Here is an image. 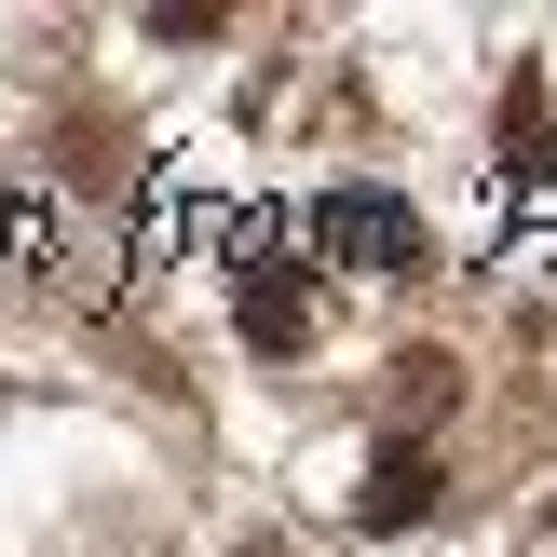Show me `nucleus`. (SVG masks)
<instances>
[{
    "mask_svg": "<svg viewBox=\"0 0 557 557\" xmlns=\"http://www.w3.org/2000/svg\"><path fill=\"white\" fill-rule=\"evenodd\" d=\"M232 326H245L259 354H299V341H313V259L272 245V218L232 232Z\"/></svg>",
    "mask_w": 557,
    "mask_h": 557,
    "instance_id": "f257e3e1",
    "label": "nucleus"
},
{
    "mask_svg": "<svg viewBox=\"0 0 557 557\" xmlns=\"http://www.w3.org/2000/svg\"><path fill=\"white\" fill-rule=\"evenodd\" d=\"M313 259H341V272H408V259H422V218H408L395 190H326V205H313Z\"/></svg>",
    "mask_w": 557,
    "mask_h": 557,
    "instance_id": "f03ea898",
    "label": "nucleus"
},
{
    "mask_svg": "<svg viewBox=\"0 0 557 557\" xmlns=\"http://www.w3.org/2000/svg\"><path fill=\"white\" fill-rule=\"evenodd\" d=\"M435 490H449V462H435L422 435H381V449H368V476H354V531H422V517H435Z\"/></svg>",
    "mask_w": 557,
    "mask_h": 557,
    "instance_id": "7ed1b4c3",
    "label": "nucleus"
},
{
    "mask_svg": "<svg viewBox=\"0 0 557 557\" xmlns=\"http://www.w3.org/2000/svg\"><path fill=\"white\" fill-rule=\"evenodd\" d=\"M504 163H517L531 190H557V123H544V82H517V96H504Z\"/></svg>",
    "mask_w": 557,
    "mask_h": 557,
    "instance_id": "20e7f679",
    "label": "nucleus"
},
{
    "mask_svg": "<svg viewBox=\"0 0 557 557\" xmlns=\"http://www.w3.org/2000/svg\"><path fill=\"white\" fill-rule=\"evenodd\" d=\"M150 41H218V0H150Z\"/></svg>",
    "mask_w": 557,
    "mask_h": 557,
    "instance_id": "39448f33",
    "label": "nucleus"
},
{
    "mask_svg": "<svg viewBox=\"0 0 557 557\" xmlns=\"http://www.w3.org/2000/svg\"><path fill=\"white\" fill-rule=\"evenodd\" d=\"M245 557H286V544H245Z\"/></svg>",
    "mask_w": 557,
    "mask_h": 557,
    "instance_id": "423d86ee",
    "label": "nucleus"
}]
</instances>
